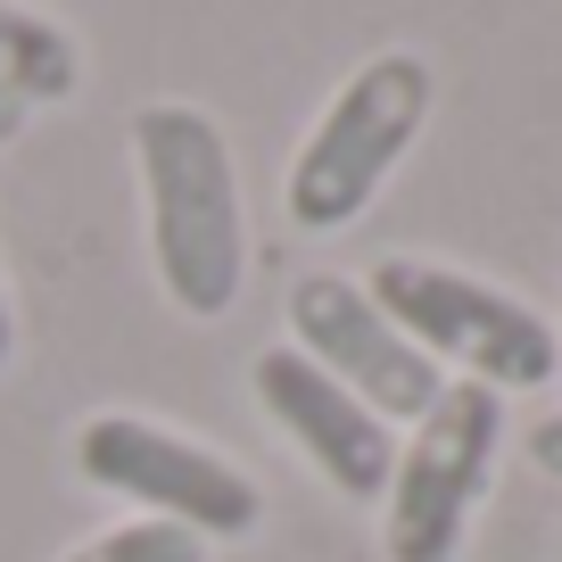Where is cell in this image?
Listing matches in <instances>:
<instances>
[{
  "instance_id": "6da1fadb",
  "label": "cell",
  "mask_w": 562,
  "mask_h": 562,
  "mask_svg": "<svg viewBox=\"0 0 562 562\" xmlns=\"http://www.w3.org/2000/svg\"><path fill=\"white\" fill-rule=\"evenodd\" d=\"M140 199H149V257L182 315L215 323L240 306L248 281V215H240V166L224 124L199 100H149L133 116Z\"/></svg>"
},
{
  "instance_id": "7a4b0ae2",
  "label": "cell",
  "mask_w": 562,
  "mask_h": 562,
  "mask_svg": "<svg viewBox=\"0 0 562 562\" xmlns=\"http://www.w3.org/2000/svg\"><path fill=\"white\" fill-rule=\"evenodd\" d=\"M430 100H439V83H430V58L422 50H372L331 91V108L315 116V133L290 158V182H281L290 224L299 232H348L381 199V182L405 166V149L422 140Z\"/></svg>"
},
{
  "instance_id": "3957f363",
  "label": "cell",
  "mask_w": 562,
  "mask_h": 562,
  "mask_svg": "<svg viewBox=\"0 0 562 562\" xmlns=\"http://www.w3.org/2000/svg\"><path fill=\"white\" fill-rule=\"evenodd\" d=\"M364 299L381 306V315L397 323L439 372L456 364L463 381L496 389V397H513V389H546L562 372V331H554V323H546L538 306H521L513 290L463 273V265L381 257L372 281H364Z\"/></svg>"
},
{
  "instance_id": "277c9868",
  "label": "cell",
  "mask_w": 562,
  "mask_h": 562,
  "mask_svg": "<svg viewBox=\"0 0 562 562\" xmlns=\"http://www.w3.org/2000/svg\"><path fill=\"white\" fill-rule=\"evenodd\" d=\"M496 447H505V397L480 381H447L439 405L397 447V472L381 488V546L389 562H456L472 538V513L488 505Z\"/></svg>"
},
{
  "instance_id": "5b68a950",
  "label": "cell",
  "mask_w": 562,
  "mask_h": 562,
  "mask_svg": "<svg viewBox=\"0 0 562 562\" xmlns=\"http://www.w3.org/2000/svg\"><path fill=\"white\" fill-rule=\"evenodd\" d=\"M75 472L108 496H133L149 521H175L191 538H248L265 513L257 480L240 463H224L215 447L140 414H91L75 430Z\"/></svg>"
},
{
  "instance_id": "8992f818",
  "label": "cell",
  "mask_w": 562,
  "mask_h": 562,
  "mask_svg": "<svg viewBox=\"0 0 562 562\" xmlns=\"http://www.w3.org/2000/svg\"><path fill=\"white\" fill-rule=\"evenodd\" d=\"M290 348L315 372H331L356 405H372L389 430H397V422H422L447 389V372L430 364V356L364 299V281H348V273L290 281Z\"/></svg>"
},
{
  "instance_id": "52a82bcc",
  "label": "cell",
  "mask_w": 562,
  "mask_h": 562,
  "mask_svg": "<svg viewBox=\"0 0 562 562\" xmlns=\"http://www.w3.org/2000/svg\"><path fill=\"white\" fill-rule=\"evenodd\" d=\"M248 389H257V405L281 422V439L299 447L348 505H372V496L389 488V472H397V430H389L372 405H356L331 372H315L299 348H265L257 364H248Z\"/></svg>"
},
{
  "instance_id": "ba28073f",
  "label": "cell",
  "mask_w": 562,
  "mask_h": 562,
  "mask_svg": "<svg viewBox=\"0 0 562 562\" xmlns=\"http://www.w3.org/2000/svg\"><path fill=\"white\" fill-rule=\"evenodd\" d=\"M83 58H75V34L50 25L42 9H18V0H0V91H18L25 108L42 100H67Z\"/></svg>"
},
{
  "instance_id": "9c48e42d",
  "label": "cell",
  "mask_w": 562,
  "mask_h": 562,
  "mask_svg": "<svg viewBox=\"0 0 562 562\" xmlns=\"http://www.w3.org/2000/svg\"><path fill=\"white\" fill-rule=\"evenodd\" d=\"M67 562H207V538L140 513V521H116V529H100V538H83Z\"/></svg>"
},
{
  "instance_id": "30bf717a",
  "label": "cell",
  "mask_w": 562,
  "mask_h": 562,
  "mask_svg": "<svg viewBox=\"0 0 562 562\" xmlns=\"http://www.w3.org/2000/svg\"><path fill=\"white\" fill-rule=\"evenodd\" d=\"M529 463H538L546 480H562V405L538 422V430H529Z\"/></svg>"
},
{
  "instance_id": "8fae6325",
  "label": "cell",
  "mask_w": 562,
  "mask_h": 562,
  "mask_svg": "<svg viewBox=\"0 0 562 562\" xmlns=\"http://www.w3.org/2000/svg\"><path fill=\"white\" fill-rule=\"evenodd\" d=\"M25 116H34V108H25V100H18V91H0V149H9V140H18V133H25Z\"/></svg>"
},
{
  "instance_id": "7c38bea8",
  "label": "cell",
  "mask_w": 562,
  "mask_h": 562,
  "mask_svg": "<svg viewBox=\"0 0 562 562\" xmlns=\"http://www.w3.org/2000/svg\"><path fill=\"white\" fill-rule=\"evenodd\" d=\"M9 348H18V323H9V299H0V364H9Z\"/></svg>"
}]
</instances>
